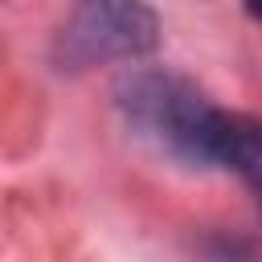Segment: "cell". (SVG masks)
<instances>
[{
	"mask_svg": "<svg viewBox=\"0 0 262 262\" xmlns=\"http://www.w3.org/2000/svg\"><path fill=\"white\" fill-rule=\"evenodd\" d=\"M119 106L164 151H172L188 164H205L209 127H213L217 106H209L196 94V86H188L176 74H160V70L131 74L119 86Z\"/></svg>",
	"mask_w": 262,
	"mask_h": 262,
	"instance_id": "obj_1",
	"label": "cell"
},
{
	"mask_svg": "<svg viewBox=\"0 0 262 262\" xmlns=\"http://www.w3.org/2000/svg\"><path fill=\"white\" fill-rule=\"evenodd\" d=\"M246 8H250V16H258V20H262V0H246Z\"/></svg>",
	"mask_w": 262,
	"mask_h": 262,
	"instance_id": "obj_4",
	"label": "cell"
},
{
	"mask_svg": "<svg viewBox=\"0 0 262 262\" xmlns=\"http://www.w3.org/2000/svg\"><path fill=\"white\" fill-rule=\"evenodd\" d=\"M205 164L233 168L254 192H262V119L217 111L213 127H209Z\"/></svg>",
	"mask_w": 262,
	"mask_h": 262,
	"instance_id": "obj_3",
	"label": "cell"
},
{
	"mask_svg": "<svg viewBox=\"0 0 262 262\" xmlns=\"http://www.w3.org/2000/svg\"><path fill=\"white\" fill-rule=\"evenodd\" d=\"M156 49V16L143 0H78V16L66 29L70 61L139 57Z\"/></svg>",
	"mask_w": 262,
	"mask_h": 262,
	"instance_id": "obj_2",
	"label": "cell"
}]
</instances>
